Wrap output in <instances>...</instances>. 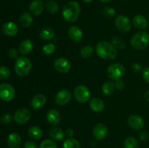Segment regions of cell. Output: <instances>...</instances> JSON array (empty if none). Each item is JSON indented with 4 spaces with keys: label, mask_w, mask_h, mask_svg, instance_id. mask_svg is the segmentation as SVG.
<instances>
[{
    "label": "cell",
    "mask_w": 149,
    "mask_h": 148,
    "mask_svg": "<svg viewBox=\"0 0 149 148\" xmlns=\"http://www.w3.org/2000/svg\"><path fill=\"white\" fill-rule=\"evenodd\" d=\"M96 53L101 59L106 60H112L117 56L116 49L108 41L99 42L96 46Z\"/></svg>",
    "instance_id": "6da1fadb"
},
{
    "label": "cell",
    "mask_w": 149,
    "mask_h": 148,
    "mask_svg": "<svg viewBox=\"0 0 149 148\" xmlns=\"http://www.w3.org/2000/svg\"><path fill=\"white\" fill-rule=\"evenodd\" d=\"M81 12L80 5L77 1H70L64 5L62 15L65 20L69 23H74L77 19Z\"/></svg>",
    "instance_id": "7a4b0ae2"
},
{
    "label": "cell",
    "mask_w": 149,
    "mask_h": 148,
    "mask_svg": "<svg viewBox=\"0 0 149 148\" xmlns=\"http://www.w3.org/2000/svg\"><path fill=\"white\" fill-rule=\"evenodd\" d=\"M130 44L137 50H143L149 45V35L147 32L139 31L131 38Z\"/></svg>",
    "instance_id": "3957f363"
},
{
    "label": "cell",
    "mask_w": 149,
    "mask_h": 148,
    "mask_svg": "<svg viewBox=\"0 0 149 148\" xmlns=\"http://www.w3.org/2000/svg\"><path fill=\"white\" fill-rule=\"evenodd\" d=\"M32 68V63L30 59L26 57H19L16 59L15 71L17 75L21 77L26 76L30 73Z\"/></svg>",
    "instance_id": "277c9868"
},
{
    "label": "cell",
    "mask_w": 149,
    "mask_h": 148,
    "mask_svg": "<svg viewBox=\"0 0 149 148\" xmlns=\"http://www.w3.org/2000/svg\"><path fill=\"white\" fill-rule=\"evenodd\" d=\"M74 95L77 102L79 103H85L91 97V92L86 86L79 85L74 89Z\"/></svg>",
    "instance_id": "5b68a950"
},
{
    "label": "cell",
    "mask_w": 149,
    "mask_h": 148,
    "mask_svg": "<svg viewBox=\"0 0 149 148\" xmlns=\"http://www.w3.org/2000/svg\"><path fill=\"white\" fill-rule=\"evenodd\" d=\"M125 73V68L121 63H113L108 68L107 74L110 79L116 80L120 79Z\"/></svg>",
    "instance_id": "8992f818"
},
{
    "label": "cell",
    "mask_w": 149,
    "mask_h": 148,
    "mask_svg": "<svg viewBox=\"0 0 149 148\" xmlns=\"http://www.w3.org/2000/svg\"><path fill=\"white\" fill-rule=\"evenodd\" d=\"M15 90L10 84H0V99L4 102H10L15 98Z\"/></svg>",
    "instance_id": "52a82bcc"
},
{
    "label": "cell",
    "mask_w": 149,
    "mask_h": 148,
    "mask_svg": "<svg viewBox=\"0 0 149 148\" xmlns=\"http://www.w3.org/2000/svg\"><path fill=\"white\" fill-rule=\"evenodd\" d=\"M115 26L119 31L125 33L130 30L132 23L127 16L125 15H119L115 20Z\"/></svg>",
    "instance_id": "ba28073f"
},
{
    "label": "cell",
    "mask_w": 149,
    "mask_h": 148,
    "mask_svg": "<svg viewBox=\"0 0 149 148\" xmlns=\"http://www.w3.org/2000/svg\"><path fill=\"white\" fill-rule=\"evenodd\" d=\"M31 112L26 108H20L15 113L13 118L17 124H25L31 118Z\"/></svg>",
    "instance_id": "9c48e42d"
},
{
    "label": "cell",
    "mask_w": 149,
    "mask_h": 148,
    "mask_svg": "<svg viewBox=\"0 0 149 148\" xmlns=\"http://www.w3.org/2000/svg\"><path fill=\"white\" fill-rule=\"evenodd\" d=\"M54 68L61 73H66L71 69V62L65 57H58L54 61Z\"/></svg>",
    "instance_id": "30bf717a"
},
{
    "label": "cell",
    "mask_w": 149,
    "mask_h": 148,
    "mask_svg": "<svg viewBox=\"0 0 149 148\" xmlns=\"http://www.w3.org/2000/svg\"><path fill=\"white\" fill-rule=\"evenodd\" d=\"M71 99V94L69 90L61 89L55 95V101L58 105H65L69 102Z\"/></svg>",
    "instance_id": "8fae6325"
},
{
    "label": "cell",
    "mask_w": 149,
    "mask_h": 148,
    "mask_svg": "<svg viewBox=\"0 0 149 148\" xmlns=\"http://www.w3.org/2000/svg\"><path fill=\"white\" fill-rule=\"evenodd\" d=\"M127 123L131 129L135 131L141 130L144 127V120L138 115H131L127 119Z\"/></svg>",
    "instance_id": "7c38bea8"
},
{
    "label": "cell",
    "mask_w": 149,
    "mask_h": 148,
    "mask_svg": "<svg viewBox=\"0 0 149 148\" xmlns=\"http://www.w3.org/2000/svg\"><path fill=\"white\" fill-rule=\"evenodd\" d=\"M93 134L97 140H103L108 134V128L103 123H97L93 129Z\"/></svg>",
    "instance_id": "4fadbf2b"
},
{
    "label": "cell",
    "mask_w": 149,
    "mask_h": 148,
    "mask_svg": "<svg viewBox=\"0 0 149 148\" xmlns=\"http://www.w3.org/2000/svg\"><path fill=\"white\" fill-rule=\"evenodd\" d=\"M47 98L44 94H37L33 97L31 101V106L33 110H39L45 105Z\"/></svg>",
    "instance_id": "5bb4252c"
},
{
    "label": "cell",
    "mask_w": 149,
    "mask_h": 148,
    "mask_svg": "<svg viewBox=\"0 0 149 148\" xmlns=\"http://www.w3.org/2000/svg\"><path fill=\"white\" fill-rule=\"evenodd\" d=\"M68 35L69 39L74 42H79L82 39L83 33L79 26H72L68 30Z\"/></svg>",
    "instance_id": "9a60e30c"
},
{
    "label": "cell",
    "mask_w": 149,
    "mask_h": 148,
    "mask_svg": "<svg viewBox=\"0 0 149 148\" xmlns=\"http://www.w3.org/2000/svg\"><path fill=\"white\" fill-rule=\"evenodd\" d=\"M3 33L7 36H14L18 32V27L17 24L12 21L7 22L4 23L1 28Z\"/></svg>",
    "instance_id": "2e32d148"
},
{
    "label": "cell",
    "mask_w": 149,
    "mask_h": 148,
    "mask_svg": "<svg viewBox=\"0 0 149 148\" xmlns=\"http://www.w3.org/2000/svg\"><path fill=\"white\" fill-rule=\"evenodd\" d=\"M47 120L49 124L52 125V126H57L61 122V114L57 110L52 109L47 113Z\"/></svg>",
    "instance_id": "e0dca14e"
},
{
    "label": "cell",
    "mask_w": 149,
    "mask_h": 148,
    "mask_svg": "<svg viewBox=\"0 0 149 148\" xmlns=\"http://www.w3.org/2000/svg\"><path fill=\"white\" fill-rule=\"evenodd\" d=\"M21 144V137L17 133H11L7 137V145L9 148H20Z\"/></svg>",
    "instance_id": "ac0fdd59"
},
{
    "label": "cell",
    "mask_w": 149,
    "mask_h": 148,
    "mask_svg": "<svg viewBox=\"0 0 149 148\" xmlns=\"http://www.w3.org/2000/svg\"><path fill=\"white\" fill-rule=\"evenodd\" d=\"M44 4L41 0H33L29 5V10L32 15L38 16L42 14L44 10Z\"/></svg>",
    "instance_id": "d6986e66"
},
{
    "label": "cell",
    "mask_w": 149,
    "mask_h": 148,
    "mask_svg": "<svg viewBox=\"0 0 149 148\" xmlns=\"http://www.w3.org/2000/svg\"><path fill=\"white\" fill-rule=\"evenodd\" d=\"M33 49V44L30 39H25L20 44L18 51L22 55H28Z\"/></svg>",
    "instance_id": "ffe728a7"
},
{
    "label": "cell",
    "mask_w": 149,
    "mask_h": 148,
    "mask_svg": "<svg viewBox=\"0 0 149 148\" xmlns=\"http://www.w3.org/2000/svg\"><path fill=\"white\" fill-rule=\"evenodd\" d=\"M133 25L137 29L144 30L148 27V21L142 15H137L133 17Z\"/></svg>",
    "instance_id": "44dd1931"
},
{
    "label": "cell",
    "mask_w": 149,
    "mask_h": 148,
    "mask_svg": "<svg viewBox=\"0 0 149 148\" xmlns=\"http://www.w3.org/2000/svg\"><path fill=\"white\" fill-rule=\"evenodd\" d=\"M89 105H90V109L95 113H100L103 111L105 107L104 102L101 99L97 98V97L92 99Z\"/></svg>",
    "instance_id": "7402d4cb"
},
{
    "label": "cell",
    "mask_w": 149,
    "mask_h": 148,
    "mask_svg": "<svg viewBox=\"0 0 149 148\" xmlns=\"http://www.w3.org/2000/svg\"><path fill=\"white\" fill-rule=\"evenodd\" d=\"M28 134H29V136L31 139L38 140V139H40L43 136V131L39 126H31L29 129Z\"/></svg>",
    "instance_id": "603a6c76"
},
{
    "label": "cell",
    "mask_w": 149,
    "mask_h": 148,
    "mask_svg": "<svg viewBox=\"0 0 149 148\" xmlns=\"http://www.w3.org/2000/svg\"><path fill=\"white\" fill-rule=\"evenodd\" d=\"M49 135L52 139L55 141H61L63 139L64 136H65V133H64L63 131L59 127H52L49 129Z\"/></svg>",
    "instance_id": "cb8c5ba5"
},
{
    "label": "cell",
    "mask_w": 149,
    "mask_h": 148,
    "mask_svg": "<svg viewBox=\"0 0 149 148\" xmlns=\"http://www.w3.org/2000/svg\"><path fill=\"white\" fill-rule=\"evenodd\" d=\"M55 36V32L52 28H44L39 33V36L42 40L49 41L53 39Z\"/></svg>",
    "instance_id": "d4e9b609"
},
{
    "label": "cell",
    "mask_w": 149,
    "mask_h": 148,
    "mask_svg": "<svg viewBox=\"0 0 149 148\" xmlns=\"http://www.w3.org/2000/svg\"><path fill=\"white\" fill-rule=\"evenodd\" d=\"M20 22L23 27L28 28L33 23V17L29 12H24L20 15Z\"/></svg>",
    "instance_id": "484cf974"
},
{
    "label": "cell",
    "mask_w": 149,
    "mask_h": 148,
    "mask_svg": "<svg viewBox=\"0 0 149 148\" xmlns=\"http://www.w3.org/2000/svg\"><path fill=\"white\" fill-rule=\"evenodd\" d=\"M102 92L106 95H110L113 94L115 90V84L113 81H107L102 86Z\"/></svg>",
    "instance_id": "4316f807"
},
{
    "label": "cell",
    "mask_w": 149,
    "mask_h": 148,
    "mask_svg": "<svg viewBox=\"0 0 149 148\" xmlns=\"http://www.w3.org/2000/svg\"><path fill=\"white\" fill-rule=\"evenodd\" d=\"M63 148H81V145L77 139L71 137L64 141Z\"/></svg>",
    "instance_id": "83f0119b"
},
{
    "label": "cell",
    "mask_w": 149,
    "mask_h": 148,
    "mask_svg": "<svg viewBox=\"0 0 149 148\" xmlns=\"http://www.w3.org/2000/svg\"><path fill=\"white\" fill-rule=\"evenodd\" d=\"M124 148H139V144L135 138L129 136L124 141Z\"/></svg>",
    "instance_id": "f1b7e54d"
},
{
    "label": "cell",
    "mask_w": 149,
    "mask_h": 148,
    "mask_svg": "<svg viewBox=\"0 0 149 148\" xmlns=\"http://www.w3.org/2000/svg\"><path fill=\"white\" fill-rule=\"evenodd\" d=\"M111 44L116 48V49H123L125 47V42L119 36H113L111 39Z\"/></svg>",
    "instance_id": "f546056e"
},
{
    "label": "cell",
    "mask_w": 149,
    "mask_h": 148,
    "mask_svg": "<svg viewBox=\"0 0 149 148\" xmlns=\"http://www.w3.org/2000/svg\"><path fill=\"white\" fill-rule=\"evenodd\" d=\"M45 7H46L47 11L51 14H55L58 12V10H59L58 4L54 1H48L46 3Z\"/></svg>",
    "instance_id": "4dcf8cb0"
},
{
    "label": "cell",
    "mask_w": 149,
    "mask_h": 148,
    "mask_svg": "<svg viewBox=\"0 0 149 148\" xmlns=\"http://www.w3.org/2000/svg\"><path fill=\"white\" fill-rule=\"evenodd\" d=\"M94 52V49L91 46H85L80 50V55L83 58H90Z\"/></svg>",
    "instance_id": "1f68e13d"
},
{
    "label": "cell",
    "mask_w": 149,
    "mask_h": 148,
    "mask_svg": "<svg viewBox=\"0 0 149 148\" xmlns=\"http://www.w3.org/2000/svg\"><path fill=\"white\" fill-rule=\"evenodd\" d=\"M39 148H58V145L52 139H45L40 143Z\"/></svg>",
    "instance_id": "d6a6232c"
},
{
    "label": "cell",
    "mask_w": 149,
    "mask_h": 148,
    "mask_svg": "<svg viewBox=\"0 0 149 148\" xmlns=\"http://www.w3.org/2000/svg\"><path fill=\"white\" fill-rule=\"evenodd\" d=\"M55 49H56V46L54 44L49 43L45 45V46L42 47V52L45 55H52L55 52Z\"/></svg>",
    "instance_id": "836d02e7"
},
{
    "label": "cell",
    "mask_w": 149,
    "mask_h": 148,
    "mask_svg": "<svg viewBox=\"0 0 149 148\" xmlns=\"http://www.w3.org/2000/svg\"><path fill=\"white\" fill-rule=\"evenodd\" d=\"M10 75V70L6 66H0V80L7 79Z\"/></svg>",
    "instance_id": "e575fe53"
},
{
    "label": "cell",
    "mask_w": 149,
    "mask_h": 148,
    "mask_svg": "<svg viewBox=\"0 0 149 148\" xmlns=\"http://www.w3.org/2000/svg\"><path fill=\"white\" fill-rule=\"evenodd\" d=\"M103 12L106 17H113L116 15V10L111 7H106L103 10Z\"/></svg>",
    "instance_id": "d590c367"
},
{
    "label": "cell",
    "mask_w": 149,
    "mask_h": 148,
    "mask_svg": "<svg viewBox=\"0 0 149 148\" xmlns=\"http://www.w3.org/2000/svg\"><path fill=\"white\" fill-rule=\"evenodd\" d=\"M13 120V116L10 114V113H4L0 116V121L3 123H10Z\"/></svg>",
    "instance_id": "8d00e7d4"
},
{
    "label": "cell",
    "mask_w": 149,
    "mask_h": 148,
    "mask_svg": "<svg viewBox=\"0 0 149 148\" xmlns=\"http://www.w3.org/2000/svg\"><path fill=\"white\" fill-rule=\"evenodd\" d=\"M143 67L142 65L140 63H138V62H135V63L132 64V66H131V71H132L135 73H140L141 71H143Z\"/></svg>",
    "instance_id": "74e56055"
},
{
    "label": "cell",
    "mask_w": 149,
    "mask_h": 148,
    "mask_svg": "<svg viewBox=\"0 0 149 148\" xmlns=\"http://www.w3.org/2000/svg\"><path fill=\"white\" fill-rule=\"evenodd\" d=\"M8 55L10 58L12 59H17L19 57H18V52L14 48H11V49H9L8 51Z\"/></svg>",
    "instance_id": "f35d334b"
},
{
    "label": "cell",
    "mask_w": 149,
    "mask_h": 148,
    "mask_svg": "<svg viewBox=\"0 0 149 148\" xmlns=\"http://www.w3.org/2000/svg\"><path fill=\"white\" fill-rule=\"evenodd\" d=\"M115 88L117 89L118 90H122L125 88V83L122 79H117L115 81Z\"/></svg>",
    "instance_id": "ab89813d"
},
{
    "label": "cell",
    "mask_w": 149,
    "mask_h": 148,
    "mask_svg": "<svg viewBox=\"0 0 149 148\" xmlns=\"http://www.w3.org/2000/svg\"><path fill=\"white\" fill-rule=\"evenodd\" d=\"M143 78L146 82L149 84V67H146L143 70Z\"/></svg>",
    "instance_id": "60d3db41"
},
{
    "label": "cell",
    "mask_w": 149,
    "mask_h": 148,
    "mask_svg": "<svg viewBox=\"0 0 149 148\" xmlns=\"http://www.w3.org/2000/svg\"><path fill=\"white\" fill-rule=\"evenodd\" d=\"M139 137L142 141H147L148 139V134L146 131H141L139 133Z\"/></svg>",
    "instance_id": "b9f144b4"
},
{
    "label": "cell",
    "mask_w": 149,
    "mask_h": 148,
    "mask_svg": "<svg viewBox=\"0 0 149 148\" xmlns=\"http://www.w3.org/2000/svg\"><path fill=\"white\" fill-rule=\"evenodd\" d=\"M25 148H37V145L33 141H28L25 143Z\"/></svg>",
    "instance_id": "7bdbcfd3"
},
{
    "label": "cell",
    "mask_w": 149,
    "mask_h": 148,
    "mask_svg": "<svg viewBox=\"0 0 149 148\" xmlns=\"http://www.w3.org/2000/svg\"><path fill=\"white\" fill-rule=\"evenodd\" d=\"M74 131H73V129H66V131H65V134H66V136H68V138H71L73 136H74Z\"/></svg>",
    "instance_id": "ee69618b"
},
{
    "label": "cell",
    "mask_w": 149,
    "mask_h": 148,
    "mask_svg": "<svg viewBox=\"0 0 149 148\" xmlns=\"http://www.w3.org/2000/svg\"><path fill=\"white\" fill-rule=\"evenodd\" d=\"M144 99H145L147 102H149V89L147 90V91L144 93Z\"/></svg>",
    "instance_id": "f6af8a7d"
},
{
    "label": "cell",
    "mask_w": 149,
    "mask_h": 148,
    "mask_svg": "<svg viewBox=\"0 0 149 148\" xmlns=\"http://www.w3.org/2000/svg\"><path fill=\"white\" fill-rule=\"evenodd\" d=\"M100 1L103 3H109V2H111L112 0H100Z\"/></svg>",
    "instance_id": "bcb514c9"
},
{
    "label": "cell",
    "mask_w": 149,
    "mask_h": 148,
    "mask_svg": "<svg viewBox=\"0 0 149 148\" xmlns=\"http://www.w3.org/2000/svg\"><path fill=\"white\" fill-rule=\"evenodd\" d=\"M82 1L85 3H91V2H93L94 0H82Z\"/></svg>",
    "instance_id": "7dc6e473"
},
{
    "label": "cell",
    "mask_w": 149,
    "mask_h": 148,
    "mask_svg": "<svg viewBox=\"0 0 149 148\" xmlns=\"http://www.w3.org/2000/svg\"><path fill=\"white\" fill-rule=\"evenodd\" d=\"M148 21H149V14H148Z\"/></svg>",
    "instance_id": "c3c4849f"
}]
</instances>
